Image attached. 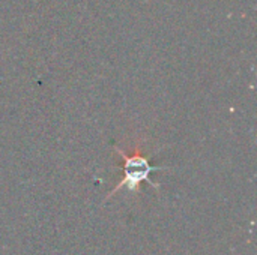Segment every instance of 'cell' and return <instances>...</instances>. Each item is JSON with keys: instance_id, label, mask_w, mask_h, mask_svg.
Masks as SVG:
<instances>
[{"instance_id": "obj_1", "label": "cell", "mask_w": 257, "mask_h": 255, "mask_svg": "<svg viewBox=\"0 0 257 255\" xmlns=\"http://www.w3.org/2000/svg\"><path fill=\"white\" fill-rule=\"evenodd\" d=\"M113 149L119 153V156L122 158V170H123V177L122 180L117 183V186L108 194L107 198H110L111 195H114L117 191H120L123 186H126L128 191H140V185L149 183L154 188H158V185L155 182H152L151 174L161 171V170H169L167 167H160V165H152L149 158L143 156L140 149H137L133 155L125 153L122 149H119L116 144H113Z\"/></svg>"}]
</instances>
